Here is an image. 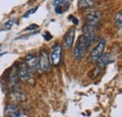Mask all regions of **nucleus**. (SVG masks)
I'll list each match as a JSON object with an SVG mask.
<instances>
[{"label": "nucleus", "instance_id": "6", "mask_svg": "<svg viewBox=\"0 0 122 117\" xmlns=\"http://www.w3.org/2000/svg\"><path fill=\"white\" fill-rule=\"evenodd\" d=\"M61 56H62V48H61V46L60 45H55L53 47V51L50 54L51 63L55 67L59 66L61 62Z\"/></svg>", "mask_w": 122, "mask_h": 117}, {"label": "nucleus", "instance_id": "11", "mask_svg": "<svg viewBox=\"0 0 122 117\" xmlns=\"http://www.w3.org/2000/svg\"><path fill=\"white\" fill-rule=\"evenodd\" d=\"M115 61V57H114V55L112 54H103L101 58L99 59V61H98V66L100 67V68H103L106 65L108 64H110V63H113Z\"/></svg>", "mask_w": 122, "mask_h": 117}, {"label": "nucleus", "instance_id": "4", "mask_svg": "<svg viewBox=\"0 0 122 117\" xmlns=\"http://www.w3.org/2000/svg\"><path fill=\"white\" fill-rule=\"evenodd\" d=\"M25 65L27 67V68L30 70L31 72H36L39 68H40V66H39V59L38 57L35 55V54H29L25 56Z\"/></svg>", "mask_w": 122, "mask_h": 117}, {"label": "nucleus", "instance_id": "9", "mask_svg": "<svg viewBox=\"0 0 122 117\" xmlns=\"http://www.w3.org/2000/svg\"><path fill=\"white\" fill-rule=\"evenodd\" d=\"M100 18H101V13L99 11H97V10L89 11L86 14V24L98 26V23L100 21Z\"/></svg>", "mask_w": 122, "mask_h": 117}, {"label": "nucleus", "instance_id": "7", "mask_svg": "<svg viewBox=\"0 0 122 117\" xmlns=\"http://www.w3.org/2000/svg\"><path fill=\"white\" fill-rule=\"evenodd\" d=\"M5 116L6 117H28L27 114L22 112L16 106L9 105L5 110Z\"/></svg>", "mask_w": 122, "mask_h": 117}, {"label": "nucleus", "instance_id": "17", "mask_svg": "<svg viewBox=\"0 0 122 117\" xmlns=\"http://www.w3.org/2000/svg\"><path fill=\"white\" fill-rule=\"evenodd\" d=\"M43 38L45 39L46 40H50V39H52V35H51L49 32H47V31H46L45 33L43 34Z\"/></svg>", "mask_w": 122, "mask_h": 117}, {"label": "nucleus", "instance_id": "12", "mask_svg": "<svg viewBox=\"0 0 122 117\" xmlns=\"http://www.w3.org/2000/svg\"><path fill=\"white\" fill-rule=\"evenodd\" d=\"M95 5V1L93 0H81L79 1V7L81 8H92Z\"/></svg>", "mask_w": 122, "mask_h": 117}, {"label": "nucleus", "instance_id": "8", "mask_svg": "<svg viewBox=\"0 0 122 117\" xmlns=\"http://www.w3.org/2000/svg\"><path fill=\"white\" fill-rule=\"evenodd\" d=\"M74 37H75V28L71 27L69 29V31L67 32V34L64 37L63 45H64L65 49H70L71 47V45L73 43V40H74Z\"/></svg>", "mask_w": 122, "mask_h": 117}, {"label": "nucleus", "instance_id": "19", "mask_svg": "<svg viewBox=\"0 0 122 117\" xmlns=\"http://www.w3.org/2000/svg\"><path fill=\"white\" fill-rule=\"evenodd\" d=\"M36 28H38V25H36V24H31L30 26L26 27L25 30H34V29H36Z\"/></svg>", "mask_w": 122, "mask_h": 117}, {"label": "nucleus", "instance_id": "16", "mask_svg": "<svg viewBox=\"0 0 122 117\" xmlns=\"http://www.w3.org/2000/svg\"><path fill=\"white\" fill-rule=\"evenodd\" d=\"M37 9H38V8H35V9H31L30 10H28L27 12H25V14L24 15V18H27V17H28V16H29L30 14L34 13V12H36V11H37Z\"/></svg>", "mask_w": 122, "mask_h": 117}, {"label": "nucleus", "instance_id": "21", "mask_svg": "<svg viewBox=\"0 0 122 117\" xmlns=\"http://www.w3.org/2000/svg\"><path fill=\"white\" fill-rule=\"evenodd\" d=\"M0 47H1V44H0Z\"/></svg>", "mask_w": 122, "mask_h": 117}, {"label": "nucleus", "instance_id": "15", "mask_svg": "<svg viewBox=\"0 0 122 117\" xmlns=\"http://www.w3.org/2000/svg\"><path fill=\"white\" fill-rule=\"evenodd\" d=\"M103 68H100L99 66H97L96 68H94L93 69H92V71L89 73V78H91V79H93V78H96L99 74L102 72V70Z\"/></svg>", "mask_w": 122, "mask_h": 117}, {"label": "nucleus", "instance_id": "3", "mask_svg": "<svg viewBox=\"0 0 122 117\" xmlns=\"http://www.w3.org/2000/svg\"><path fill=\"white\" fill-rule=\"evenodd\" d=\"M39 66L42 72L48 73L51 70V62L49 59L48 52L45 49L41 51V55H40V59H39Z\"/></svg>", "mask_w": 122, "mask_h": 117}, {"label": "nucleus", "instance_id": "14", "mask_svg": "<svg viewBox=\"0 0 122 117\" xmlns=\"http://www.w3.org/2000/svg\"><path fill=\"white\" fill-rule=\"evenodd\" d=\"M14 22H15V19H10L8 22L3 24V25L0 28V30H10L12 27V25L14 24Z\"/></svg>", "mask_w": 122, "mask_h": 117}, {"label": "nucleus", "instance_id": "1", "mask_svg": "<svg viewBox=\"0 0 122 117\" xmlns=\"http://www.w3.org/2000/svg\"><path fill=\"white\" fill-rule=\"evenodd\" d=\"M91 43L87 40V39L84 36L81 35L77 40L74 50H73V57L76 60H81L85 57V55L86 54V52L88 50V48L90 47Z\"/></svg>", "mask_w": 122, "mask_h": 117}, {"label": "nucleus", "instance_id": "5", "mask_svg": "<svg viewBox=\"0 0 122 117\" xmlns=\"http://www.w3.org/2000/svg\"><path fill=\"white\" fill-rule=\"evenodd\" d=\"M18 78L21 79L23 82L30 83L32 80V72L27 68V67L25 65V63H22L18 68Z\"/></svg>", "mask_w": 122, "mask_h": 117}, {"label": "nucleus", "instance_id": "10", "mask_svg": "<svg viewBox=\"0 0 122 117\" xmlns=\"http://www.w3.org/2000/svg\"><path fill=\"white\" fill-rule=\"evenodd\" d=\"M54 5L56 7V12L58 14H61L64 11L68 10V9L70 7V2L64 1V0H57V1H54Z\"/></svg>", "mask_w": 122, "mask_h": 117}, {"label": "nucleus", "instance_id": "20", "mask_svg": "<svg viewBox=\"0 0 122 117\" xmlns=\"http://www.w3.org/2000/svg\"><path fill=\"white\" fill-rule=\"evenodd\" d=\"M4 54H6V53H2V54H0V56H2V55H4Z\"/></svg>", "mask_w": 122, "mask_h": 117}, {"label": "nucleus", "instance_id": "13", "mask_svg": "<svg viewBox=\"0 0 122 117\" xmlns=\"http://www.w3.org/2000/svg\"><path fill=\"white\" fill-rule=\"evenodd\" d=\"M115 24L118 28H121L122 25V11L119 10L115 16Z\"/></svg>", "mask_w": 122, "mask_h": 117}, {"label": "nucleus", "instance_id": "2", "mask_svg": "<svg viewBox=\"0 0 122 117\" xmlns=\"http://www.w3.org/2000/svg\"><path fill=\"white\" fill-rule=\"evenodd\" d=\"M104 49H105V40L104 39H101L98 42V44L94 47V49L91 51V53H90V55H89L90 62L91 63L98 62L99 59L102 56Z\"/></svg>", "mask_w": 122, "mask_h": 117}, {"label": "nucleus", "instance_id": "18", "mask_svg": "<svg viewBox=\"0 0 122 117\" xmlns=\"http://www.w3.org/2000/svg\"><path fill=\"white\" fill-rule=\"evenodd\" d=\"M69 19H70L71 21H72V22L74 23V24H75V25H76V24H78V20H77L76 18L74 17V16L71 15V16H69Z\"/></svg>", "mask_w": 122, "mask_h": 117}]
</instances>
